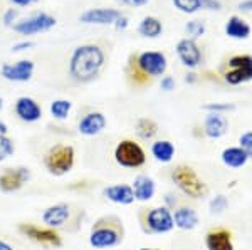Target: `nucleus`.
Returning <instances> with one entry per match:
<instances>
[{"instance_id":"f257e3e1","label":"nucleus","mask_w":252,"mask_h":250,"mask_svg":"<svg viewBox=\"0 0 252 250\" xmlns=\"http://www.w3.org/2000/svg\"><path fill=\"white\" fill-rule=\"evenodd\" d=\"M104 52L96 44L76 47L69 60V74L78 83H91L99 76L104 66Z\"/></svg>"},{"instance_id":"f03ea898","label":"nucleus","mask_w":252,"mask_h":250,"mask_svg":"<svg viewBox=\"0 0 252 250\" xmlns=\"http://www.w3.org/2000/svg\"><path fill=\"white\" fill-rule=\"evenodd\" d=\"M125 240L123 220L116 215H104L91 225L89 230V245L93 249L104 250L121 245Z\"/></svg>"},{"instance_id":"7ed1b4c3","label":"nucleus","mask_w":252,"mask_h":250,"mask_svg":"<svg viewBox=\"0 0 252 250\" xmlns=\"http://www.w3.org/2000/svg\"><path fill=\"white\" fill-rule=\"evenodd\" d=\"M84 219V210L67 201H59L42 212V222L46 227L54 230L78 232Z\"/></svg>"},{"instance_id":"20e7f679","label":"nucleus","mask_w":252,"mask_h":250,"mask_svg":"<svg viewBox=\"0 0 252 250\" xmlns=\"http://www.w3.org/2000/svg\"><path fill=\"white\" fill-rule=\"evenodd\" d=\"M172 183L178 188L182 195L192 200H202L210 195V188L204 180L198 176V173L190 165H177L170 171Z\"/></svg>"},{"instance_id":"39448f33","label":"nucleus","mask_w":252,"mask_h":250,"mask_svg":"<svg viewBox=\"0 0 252 250\" xmlns=\"http://www.w3.org/2000/svg\"><path fill=\"white\" fill-rule=\"evenodd\" d=\"M166 67H168V62L163 52L146 51L136 57L135 71L129 74V78L135 81V84H146L148 79L161 78L166 72Z\"/></svg>"},{"instance_id":"423d86ee","label":"nucleus","mask_w":252,"mask_h":250,"mask_svg":"<svg viewBox=\"0 0 252 250\" xmlns=\"http://www.w3.org/2000/svg\"><path fill=\"white\" fill-rule=\"evenodd\" d=\"M138 220H140L141 230L148 235H163L175 228L173 213L165 205L141 208L138 213Z\"/></svg>"},{"instance_id":"0eeeda50","label":"nucleus","mask_w":252,"mask_h":250,"mask_svg":"<svg viewBox=\"0 0 252 250\" xmlns=\"http://www.w3.org/2000/svg\"><path fill=\"white\" fill-rule=\"evenodd\" d=\"M44 168L52 176H64L76 165V150L71 144H54L42 158Z\"/></svg>"},{"instance_id":"6e6552de","label":"nucleus","mask_w":252,"mask_h":250,"mask_svg":"<svg viewBox=\"0 0 252 250\" xmlns=\"http://www.w3.org/2000/svg\"><path fill=\"white\" fill-rule=\"evenodd\" d=\"M17 232L22 237L34 242V244L42 245V247L59 249L64 245L63 235L58 230H54V228L46 227V225H35L31 223V222H22V223L17 225Z\"/></svg>"},{"instance_id":"1a4fd4ad","label":"nucleus","mask_w":252,"mask_h":250,"mask_svg":"<svg viewBox=\"0 0 252 250\" xmlns=\"http://www.w3.org/2000/svg\"><path fill=\"white\" fill-rule=\"evenodd\" d=\"M115 161L121 168H128V170H136L146 165V153L138 141L135 139H121L115 148Z\"/></svg>"},{"instance_id":"9d476101","label":"nucleus","mask_w":252,"mask_h":250,"mask_svg":"<svg viewBox=\"0 0 252 250\" xmlns=\"http://www.w3.org/2000/svg\"><path fill=\"white\" fill-rule=\"evenodd\" d=\"M223 79L230 86L252 81V57L251 56H234L229 59V69L223 72Z\"/></svg>"},{"instance_id":"9b49d317","label":"nucleus","mask_w":252,"mask_h":250,"mask_svg":"<svg viewBox=\"0 0 252 250\" xmlns=\"http://www.w3.org/2000/svg\"><path fill=\"white\" fill-rule=\"evenodd\" d=\"M31 180V170L27 167L5 168L0 173V192L14 193L19 192Z\"/></svg>"},{"instance_id":"f8f14e48","label":"nucleus","mask_w":252,"mask_h":250,"mask_svg":"<svg viewBox=\"0 0 252 250\" xmlns=\"http://www.w3.org/2000/svg\"><path fill=\"white\" fill-rule=\"evenodd\" d=\"M56 26V19L49 14H35L29 19H24L14 24V30L22 35H32L39 32H46Z\"/></svg>"},{"instance_id":"ddd939ff","label":"nucleus","mask_w":252,"mask_h":250,"mask_svg":"<svg viewBox=\"0 0 252 250\" xmlns=\"http://www.w3.org/2000/svg\"><path fill=\"white\" fill-rule=\"evenodd\" d=\"M175 51H177V56H178V59H180V62L184 64L185 67H189V69L198 67L202 64V60H204V54H202L200 47H198V44L195 42L193 39L185 37V39L178 40Z\"/></svg>"},{"instance_id":"4468645a","label":"nucleus","mask_w":252,"mask_h":250,"mask_svg":"<svg viewBox=\"0 0 252 250\" xmlns=\"http://www.w3.org/2000/svg\"><path fill=\"white\" fill-rule=\"evenodd\" d=\"M0 74L3 79L12 81V83H27L34 74V62L22 59L14 64H3L0 67Z\"/></svg>"},{"instance_id":"2eb2a0df","label":"nucleus","mask_w":252,"mask_h":250,"mask_svg":"<svg viewBox=\"0 0 252 250\" xmlns=\"http://www.w3.org/2000/svg\"><path fill=\"white\" fill-rule=\"evenodd\" d=\"M14 111L17 114V118L24 121V123H35L42 116V108L39 106L37 101L29 98V96H20L15 101Z\"/></svg>"},{"instance_id":"dca6fc26","label":"nucleus","mask_w":252,"mask_h":250,"mask_svg":"<svg viewBox=\"0 0 252 250\" xmlns=\"http://www.w3.org/2000/svg\"><path fill=\"white\" fill-rule=\"evenodd\" d=\"M229 131V119L220 112H207L204 118V135L210 139H220Z\"/></svg>"},{"instance_id":"f3484780","label":"nucleus","mask_w":252,"mask_h":250,"mask_svg":"<svg viewBox=\"0 0 252 250\" xmlns=\"http://www.w3.org/2000/svg\"><path fill=\"white\" fill-rule=\"evenodd\" d=\"M103 196L108 201H111V203L123 205V207L133 205L136 201L131 185H126V183H116V185H109V187H104L103 188Z\"/></svg>"},{"instance_id":"a211bd4d","label":"nucleus","mask_w":252,"mask_h":250,"mask_svg":"<svg viewBox=\"0 0 252 250\" xmlns=\"http://www.w3.org/2000/svg\"><path fill=\"white\" fill-rule=\"evenodd\" d=\"M205 247L207 250H235L232 232L223 227L212 228L205 233Z\"/></svg>"},{"instance_id":"6ab92c4d","label":"nucleus","mask_w":252,"mask_h":250,"mask_svg":"<svg viewBox=\"0 0 252 250\" xmlns=\"http://www.w3.org/2000/svg\"><path fill=\"white\" fill-rule=\"evenodd\" d=\"M106 124H108V121H106V116H104L103 112L93 111V112L84 114L83 118L79 119L78 131L83 136H97L104 131Z\"/></svg>"},{"instance_id":"aec40b11","label":"nucleus","mask_w":252,"mask_h":250,"mask_svg":"<svg viewBox=\"0 0 252 250\" xmlns=\"http://www.w3.org/2000/svg\"><path fill=\"white\" fill-rule=\"evenodd\" d=\"M121 12L116 9H88L86 12L81 14L79 20L83 24H96V26H109V24H115L120 19Z\"/></svg>"},{"instance_id":"412c9836","label":"nucleus","mask_w":252,"mask_h":250,"mask_svg":"<svg viewBox=\"0 0 252 250\" xmlns=\"http://www.w3.org/2000/svg\"><path fill=\"white\" fill-rule=\"evenodd\" d=\"M173 213V222L175 228H180V230H193L198 227V213L195 208L189 207V205H178Z\"/></svg>"},{"instance_id":"4be33fe9","label":"nucleus","mask_w":252,"mask_h":250,"mask_svg":"<svg viewBox=\"0 0 252 250\" xmlns=\"http://www.w3.org/2000/svg\"><path fill=\"white\" fill-rule=\"evenodd\" d=\"M133 193H135V200L146 203V201L153 200L157 193V183L152 176L148 175H138L131 183Z\"/></svg>"},{"instance_id":"5701e85b","label":"nucleus","mask_w":252,"mask_h":250,"mask_svg":"<svg viewBox=\"0 0 252 250\" xmlns=\"http://www.w3.org/2000/svg\"><path fill=\"white\" fill-rule=\"evenodd\" d=\"M175 9L182 14H195L198 10H220L222 3L219 0H172Z\"/></svg>"},{"instance_id":"b1692460","label":"nucleus","mask_w":252,"mask_h":250,"mask_svg":"<svg viewBox=\"0 0 252 250\" xmlns=\"http://www.w3.org/2000/svg\"><path fill=\"white\" fill-rule=\"evenodd\" d=\"M220 160L227 168H244L249 161V156L246 155V151L241 146H227L223 148L220 153Z\"/></svg>"},{"instance_id":"393cba45","label":"nucleus","mask_w":252,"mask_h":250,"mask_svg":"<svg viewBox=\"0 0 252 250\" xmlns=\"http://www.w3.org/2000/svg\"><path fill=\"white\" fill-rule=\"evenodd\" d=\"M251 26L249 22H246L242 17L239 15H230L229 20L225 22V34L230 39H237V40H246L251 35Z\"/></svg>"},{"instance_id":"a878e982","label":"nucleus","mask_w":252,"mask_h":250,"mask_svg":"<svg viewBox=\"0 0 252 250\" xmlns=\"http://www.w3.org/2000/svg\"><path fill=\"white\" fill-rule=\"evenodd\" d=\"M150 153L152 156L155 158L158 163H172L173 158H175V144L172 141L168 139H157L155 143H152V148H150Z\"/></svg>"},{"instance_id":"bb28decb","label":"nucleus","mask_w":252,"mask_h":250,"mask_svg":"<svg viewBox=\"0 0 252 250\" xmlns=\"http://www.w3.org/2000/svg\"><path fill=\"white\" fill-rule=\"evenodd\" d=\"M138 32H140L143 37L157 39V37H160L161 32H163V24H161L160 19L148 15V17L141 19L140 26H138Z\"/></svg>"},{"instance_id":"cd10ccee","label":"nucleus","mask_w":252,"mask_h":250,"mask_svg":"<svg viewBox=\"0 0 252 250\" xmlns=\"http://www.w3.org/2000/svg\"><path fill=\"white\" fill-rule=\"evenodd\" d=\"M135 131L138 138L148 141L153 139L158 135V124L152 118H138L135 124Z\"/></svg>"},{"instance_id":"c85d7f7f","label":"nucleus","mask_w":252,"mask_h":250,"mask_svg":"<svg viewBox=\"0 0 252 250\" xmlns=\"http://www.w3.org/2000/svg\"><path fill=\"white\" fill-rule=\"evenodd\" d=\"M72 110V103L69 99H56L51 103V114L56 119H66Z\"/></svg>"},{"instance_id":"c756f323","label":"nucleus","mask_w":252,"mask_h":250,"mask_svg":"<svg viewBox=\"0 0 252 250\" xmlns=\"http://www.w3.org/2000/svg\"><path fill=\"white\" fill-rule=\"evenodd\" d=\"M227 208H229V198H227L225 195H222V193L215 195L214 198L209 201V210L212 215H222Z\"/></svg>"},{"instance_id":"7c9ffc66","label":"nucleus","mask_w":252,"mask_h":250,"mask_svg":"<svg viewBox=\"0 0 252 250\" xmlns=\"http://www.w3.org/2000/svg\"><path fill=\"white\" fill-rule=\"evenodd\" d=\"M205 30H207V27H205V24L202 22V20H190V22H187V26H185V32H187V35H189V39H198V37H202V35L205 34Z\"/></svg>"},{"instance_id":"2f4dec72","label":"nucleus","mask_w":252,"mask_h":250,"mask_svg":"<svg viewBox=\"0 0 252 250\" xmlns=\"http://www.w3.org/2000/svg\"><path fill=\"white\" fill-rule=\"evenodd\" d=\"M14 153H15L14 139L9 138L7 135H0V161L9 160Z\"/></svg>"},{"instance_id":"473e14b6","label":"nucleus","mask_w":252,"mask_h":250,"mask_svg":"<svg viewBox=\"0 0 252 250\" xmlns=\"http://www.w3.org/2000/svg\"><path fill=\"white\" fill-rule=\"evenodd\" d=\"M234 110H235V104H232V103H209L204 106V111L220 112V114H227V112H230Z\"/></svg>"},{"instance_id":"72a5a7b5","label":"nucleus","mask_w":252,"mask_h":250,"mask_svg":"<svg viewBox=\"0 0 252 250\" xmlns=\"http://www.w3.org/2000/svg\"><path fill=\"white\" fill-rule=\"evenodd\" d=\"M239 146L246 151L249 160H252V131H246L239 136Z\"/></svg>"},{"instance_id":"f704fd0d","label":"nucleus","mask_w":252,"mask_h":250,"mask_svg":"<svg viewBox=\"0 0 252 250\" xmlns=\"http://www.w3.org/2000/svg\"><path fill=\"white\" fill-rule=\"evenodd\" d=\"M160 87L166 92L173 91L175 89V79L172 78V76H163V78H161V83H160Z\"/></svg>"},{"instance_id":"c9c22d12","label":"nucleus","mask_w":252,"mask_h":250,"mask_svg":"<svg viewBox=\"0 0 252 250\" xmlns=\"http://www.w3.org/2000/svg\"><path fill=\"white\" fill-rule=\"evenodd\" d=\"M178 205H180V201H178L177 195H173V193H166L165 195V207H168L170 210H175Z\"/></svg>"},{"instance_id":"e433bc0d","label":"nucleus","mask_w":252,"mask_h":250,"mask_svg":"<svg viewBox=\"0 0 252 250\" xmlns=\"http://www.w3.org/2000/svg\"><path fill=\"white\" fill-rule=\"evenodd\" d=\"M31 47H34V42H29V40H24V42H19V44H15V46L12 47V52H20V51H27V49H31Z\"/></svg>"},{"instance_id":"4c0bfd02","label":"nucleus","mask_w":252,"mask_h":250,"mask_svg":"<svg viewBox=\"0 0 252 250\" xmlns=\"http://www.w3.org/2000/svg\"><path fill=\"white\" fill-rule=\"evenodd\" d=\"M15 17H17V12L14 9H9L5 12V15H3V24H5V26H12V22L15 20Z\"/></svg>"},{"instance_id":"58836bf2","label":"nucleus","mask_w":252,"mask_h":250,"mask_svg":"<svg viewBox=\"0 0 252 250\" xmlns=\"http://www.w3.org/2000/svg\"><path fill=\"white\" fill-rule=\"evenodd\" d=\"M115 27H116L118 30H123V29H126V27H128V17L121 14V15H120V19H118L116 22H115Z\"/></svg>"},{"instance_id":"ea45409f","label":"nucleus","mask_w":252,"mask_h":250,"mask_svg":"<svg viewBox=\"0 0 252 250\" xmlns=\"http://www.w3.org/2000/svg\"><path fill=\"white\" fill-rule=\"evenodd\" d=\"M123 2L128 3V5H133V7H143L150 2V0H123Z\"/></svg>"},{"instance_id":"a19ab883","label":"nucleus","mask_w":252,"mask_h":250,"mask_svg":"<svg viewBox=\"0 0 252 250\" xmlns=\"http://www.w3.org/2000/svg\"><path fill=\"white\" fill-rule=\"evenodd\" d=\"M239 9L244 12H252V0H244V2L239 3Z\"/></svg>"},{"instance_id":"79ce46f5","label":"nucleus","mask_w":252,"mask_h":250,"mask_svg":"<svg viewBox=\"0 0 252 250\" xmlns=\"http://www.w3.org/2000/svg\"><path fill=\"white\" fill-rule=\"evenodd\" d=\"M10 2H14L15 5H20V7H26V5H31V3L37 2V0H10Z\"/></svg>"},{"instance_id":"37998d69","label":"nucleus","mask_w":252,"mask_h":250,"mask_svg":"<svg viewBox=\"0 0 252 250\" xmlns=\"http://www.w3.org/2000/svg\"><path fill=\"white\" fill-rule=\"evenodd\" d=\"M195 81H197V74H195V72H190V74H187V76H185V83L193 84Z\"/></svg>"},{"instance_id":"c03bdc74","label":"nucleus","mask_w":252,"mask_h":250,"mask_svg":"<svg viewBox=\"0 0 252 250\" xmlns=\"http://www.w3.org/2000/svg\"><path fill=\"white\" fill-rule=\"evenodd\" d=\"M0 250H14V247H12L10 244H7L5 240L0 239Z\"/></svg>"},{"instance_id":"a18cd8bd","label":"nucleus","mask_w":252,"mask_h":250,"mask_svg":"<svg viewBox=\"0 0 252 250\" xmlns=\"http://www.w3.org/2000/svg\"><path fill=\"white\" fill-rule=\"evenodd\" d=\"M7 133H9V128H7V124L0 119V135H7Z\"/></svg>"},{"instance_id":"49530a36","label":"nucleus","mask_w":252,"mask_h":250,"mask_svg":"<svg viewBox=\"0 0 252 250\" xmlns=\"http://www.w3.org/2000/svg\"><path fill=\"white\" fill-rule=\"evenodd\" d=\"M138 250H161V249H157V247H141Z\"/></svg>"},{"instance_id":"de8ad7c7","label":"nucleus","mask_w":252,"mask_h":250,"mask_svg":"<svg viewBox=\"0 0 252 250\" xmlns=\"http://www.w3.org/2000/svg\"><path fill=\"white\" fill-rule=\"evenodd\" d=\"M2 108H3V101H2V98H0V111H2Z\"/></svg>"}]
</instances>
